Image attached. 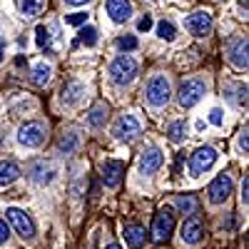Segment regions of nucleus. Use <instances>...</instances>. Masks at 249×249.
Returning a JSON list of instances; mask_svg holds the SVG:
<instances>
[{"label":"nucleus","mask_w":249,"mask_h":249,"mask_svg":"<svg viewBox=\"0 0 249 249\" xmlns=\"http://www.w3.org/2000/svg\"><path fill=\"white\" fill-rule=\"evenodd\" d=\"M105 249H122L120 244H110V247H105Z\"/></svg>","instance_id":"4c0bfd02"},{"label":"nucleus","mask_w":249,"mask_h":249,"mask_svg":"<svg viewBox=\"0 0 249 249\" xmlns=\"http://www.w3.org/2000/svg\"><path fill=\"white\" fill-rule=\"evenodd\" d=\"M157 35H160L162 40H167V43H170V40H175V35H177V28L170 23V20H162V23L157 25Z\"/></svg>","instance_id":"a878e982"},{"label":"nucleus","mask_w":249,"mask_h":249,"mask_svg":"<svg viewBox=\"0 0 249 249\" xmlns=\"http://www.w3.org/2000/svg\"><path fill=\"white\" fill-rule=\"evenodd\" d=\"M242 202H244V204L249 202V179H247V177L242 179Z\"/></svg>","instance_id":"f704fd0d"},{"label":"nucleus","mask_w":249,"mask_h":249,"mask_svg":"<svg viewBox=\"0 0 249 249\" xmlns=\"http://www.w3.org/2000/svg\"><path fill=\"white\" fill-rule=\"evenodd\" d=\"M144 95H147V102L152 107H164L172 97V88H170V80L164 75H155L150 82H147V90H144Z\"/></svg>","instance_id":"7ed1b4c3"},{"label":"nucleus","mask_w":249,"mask_h":249,"mask_svg":"<svg viewBox=\"0 0 249 249\" xmlns=\"http://www.w3.org/2000/svg\"><path fill=\"white\" fill-rule=\"evenodd\" d=\"M3 53H5V48H3V45H0V60H3Z\"/></svg>","instance_id":"58836bf2"},{"label":"nucleus","mask_w":249,"mask_h":249,"mask_svg":"<svg viewBox=\"0 0 249 249\" xmlns=\"http://www.w3.org/2000/svg\"><path fill=\"white\" fill-rule=\"evenodd\" d=\"M8 239H10V227L3 217H0V242H8Z\"/></svg>","instance_id":"2f4dec72"},{"label":"nucleus","mask_w":249,"mask_h":249,"mask_svg":"<svg viewBox=\"0 0 249 249\" xmlns=\"http://www.w3.org/2000/svg\"><path fill=\"white\" fill-rule=\"evenodd\" d=\"M117 48H120V50H135V48H137V37H135V35L120 37V40H117Z\"/></svg>","instance_id":"c85d7f7f"},{"label":"nucleus","mask_w":249,"mask_h":249,"mask_svg":"<svg viewBox=\"0 0 249 249\" xmlns=\"http://www.w3.org/2000/svg\"><path fill=\"white\" fill-rule=\"evenodd\" d=\"M150 28H152V18H150V15H142L140 23H137V30H140V33H147Z\"/></svg>","instance_id":"7c9ffc66"},{"label":"nucleus","mask_w":249,"mask_h":249,"mask_svg":"<svg viewBox=\"0 0 249 249\" xmlns=\"http://www.w3.org/2000/svg\"><path fill=\"white\" fill-rule=\"evenodd\" d=\"M164 164V155H162V150H157V147H152V150H147L142 155V160H140V170H142V175H155L160 167Z\"/></svg>","instance_id":"f3484780"},{"label":"nucleus","mask_w":249,"mask_h":249,"mask_svg":"<svg viewBox=\"0 0 249 249\" xmlns=\"http://www.w3.org/2000/svg\"><path fill=\"white\" fill-rule=\"evenodd\" d=\"M80 43L88 45V48H92V45L97 43V30H95L92 25H85V28L80 30Z\"/></svg>","instance_id":"bb28decb"},{"label":"nucleus","mask_w":249,"mask_h":249,"mask_svg":"<svg viewBox=\"0 0 249 249\" xmlns=\"http://www.w3.org/2000/svg\"><path fill=\"white\" fill-rule=\"evenodd\" d=\"M167 135H170V140H172V142H182V140H184V135H187V124H184V120L172 122V124H170V130H167Z\"/></svg>","instance_id":"b1692460"},{"label":"nucleus","mask_w":249,"mask_h":249,"mask_svg":"<svg viewBox=\"0 0 249 249\" xmlns=\"http://www.w3.org/2000/svg\"><path fill=\"white\" fill-rule=\"evenodd\" d=\"M140 130H142V124H140V120L135 115H122L112 124V135L117 140H132L135 135H140Z\"/></svg>","instance_id":"1a4fd4ad"},{"label":"nucleus","mask_w":249,"mask_h":249,"mask_svg":"<svg viewBox=\"0 0 249 249\" xmlns=\"http://www.w3.org/2000/svg\"><path fill=\"white\" fill-rule=\"evenodd\" d=\"M239 105H247V88H239Z\"/></svg>","instance_id":"e433bc0d"},{"label":"nucleus","mask_w":249,"mask_h":249,"mask_svg":"<svg viewBox=\"0 0 249 249\" xmlns=\"http://www.w3.org/2000/svg\"><path fill=\"white\" fill-rule=\"evenodd\" d=\"M239 147H242L244 152L249 150V132H247V130H242V132H239Z\"/></svg>","instance_id":"473e14b6"},{"label":"nucleus","mask_w":249,"mask_h":249,"mask_svg":"<svg viewBox=\"0 0 249 249\" xmlns=\"http://www.w3.org/2000/svg\"><path fill=\"white\" fill-rule=\"evenodd\" d=\"M88 20V13H72V15H65V23L68 25H85Z\"/></svg>","instance_id":"c756f323"},{"label":"nucleus","mask_w":249,"mask_h":249,"mask_svg":"<svg viewBox=\"0 0 249 249\" xmlns=\"http://www.w3.org/2000/svg\"><path fill=\"white\" fill-rule=\"evenodd\" d=\"M30 179L35 182V184H50L53 179H55V175H57V170H55V164H50V162H45V160H40V162H35L33 167H30Z\"/></svg>","instance_id":"2eb2a0df"},{"label":"nucleus","mask_w":249,"mask_h":249,"mask_svg":"<svg viewBox=\"0 0 249 249\" xmlns=\"http://www.w3.org/2000/svg\"><path fill=\"white\" fill-rule=\"evenodd\" d=\"M217 162V150L214 147H199L195 150V155L190 157V170L192 175H202Z\"/></svg>","instance_id":"6e6552de"},{"label":"nucleus","mask_w":249,"mask_h":249,"mask_svg":"<svg viewBox=\"0 0 249 249\" xmlns=\"http://www.w3.org/2000/svg\"><path fill=\"white\" fill-rule=\"evenodd\" d=\"M122 172H124V164H122L120 160H107L105 164H102V184L110 187V190L120 187V182H122Z\"/></svg>","instance_id":"ddd939ff"},{"label":"nucleus","mask_w":249,"mask_h":249,"mask_svg":"<svg viewBox=\"0 0 249 249\" xmlns=\"http://www.w3.org/2000/svg\"><path fill=\"white\" fill-rule=\"evenodd\" d=\"M222 120H224V117H222V110L214 107V110L210 112V122H212V124H222Z\"/></svg>","instance_id":"72a5a7b5"},{"label":"nucleus","mask_w":249,"mask_h":249,"mask_svg":"<svg viewBox=\"0 0 249 249\" xmlns=\"http://www.w3.org/2000/svg\"><path fill=\"white\" fill-rule=\"evenodd\" d=\"M45 8V0H20V10L25 18H37Z\"/></svg>","instance_id":"4be33fe9"},{"label":"nucleus","mask_w":249,"mask_h":249,"mask_svg":"<svg viewBox=\"0 0 249 249\" xmlns=\"http://www.w3.org/2000/svg\"><path fill=\"white\" fill-rule=\"evenodd\" d=\"M207 92V82L199 80V77H192V80H184L179 85V105L182 107H195L197 102L204 97Z\"/></svg>","instance_id":"20e7f679"},{"label":"nucleus","mask_w":249,"mask_h":249,"mask_svg":"<svg viewBox=\"0 0 249 249\" xmlns=\"http://www.w3.org/2000/svg\"><path fill=\"white\" fill-rule=\"evenodd\" d=\"M105 13L110 15L112 23L122 25L132 18V3L130 0H105Z\"/></svg>","instance_id":"9b49d317"},{"label":"nucleus","mask_w":249,"mask_h":249,"mask_svg":"<svg viewBox=\"0 0 249 249\" xmlns=\"http://www.w3.org/2000/svg\"><path fill=\"white\" fill-rule=\"evenodd\" d=\"M105 120H107V105L105 102H97V105L90 110V115H88V122H90V127H102Z\"/></svg>","instance_id":"aec40b11"},{"label":"nucleus","mask_w":249,"mask_h":249,"mask_svg":"<svg viewBox=\"0 0 249 249\" xmlns=\"http://www.w3.org/2000/svg\"><path fill=\"white\" fill-rule=\"evenodd\" d=\"M65 3H68V5H72V8H77V5H88L90 0H65Z\"/></svg>","instance_id":"c9c22d12"},{"label":"nucleus","mask_w":249,"mask_h":249,"mask_svg":"<svg viewBox=\"0 0 249 249\" xmlns=\"http://www.w3.org/2000/svg\"><path fill=\"white\" fill-rule=\"evenodd\" d=\"M227 57L234 68L244 70L247 68V37H232L227 43Z\"/></svg>","instance_id":"f8f14e48"},{"label":"nucleus","mask_w":249,"mask_h":249,"mask_svg":"<svg viewBox=\"0 0 249 249\" xmlns=\"http://www.w3.org/2000/svg\"><path fill=\"white\" fill-rule=\"evenodd\" d=\"M48 140V124L43 120H30L25 122L23 127L18 130V142L23 144V147H40Z\"/></svg>","instance_id":"f257e3e1"},{"label":"nucleus","mask_w":249,"mask_h":249,"mask_svg":"<svg viewBox=\"0 0 249 249\" xmlns=\"http://www.w3.org/2000/svg\"><path fill=\"white\" fill-rule=\"evenodd\" d=\"M35 43H37L40 48H48V43H50V30H48L45 25H37V28H35Z\"/></svg>","instance_id":"cd10ccee"},{"label":"nucleus","mask_w":249,"mask_h":249,"mask_svg":"<svg viewBox=\"0 0 249 249\" xmlns=\"http://www.w3.org/2000/svg\"><path fill=\"white\" fill-rule=\"evenodd\" d=\"M172 232H175V214H172V210H160L157 214H155V222H152V239L155 242H167L170 237H172Z\"/></svg>","instance_id":"39448f33"},{"label":"nucleus","mask_w":249,"mask_h":249,"mask_svg":"<svg viewBox=\"0 0 249 249\" xmlns=\"http://www.w3.org/2000/svg\"><path fill=\"white\" fill-rule=\"evenodd\" d=\"M207 195H210V202L212 204H222V202H227L230 199V195H232V177L230 175H217L214 179H212V184H210V190H207Z\"/></svg>","instance_id":"0eeeda50"},{"label":"nucleus","mask_w":249,"mask_h":249,"mask_svg":"<svg viewBox=\"0 0 249 249\" xmlns=\"http://www.w3.org/2000/svg\"><path fill=\"white\" fill-rule=\"evenodd\" d=\"M85 92H88V88L82 85V82H77V80H72V82H68L65 88H62V95H60V100H62V105L65 107H75L77 102L85 97Z\"/></svg>","instance_id":"dca6fc26"},{"label":"nucleus","mask_w":249,"mask_h":249,"mask_svg":"<svg viewBox=\"0 0 249 249\" xmlns=\"http://www.w3.org/2000/svg\"><path fill=\"white\" fill-rule=\"evenodd\" d=\"M137 60L130 57V55H120L112 60V65H110V77L112 82H117V85H130V82L137 77Z\"/></svg>","instance_id":"f03ea898"},{"label":"nucleus","mask_w":249,"mask_h":249,"mask_svg":"<svg viewBox=\"0 0 249 249\" xmlns=\"http://www.w3.org/2000/svg\"><path fill=\"white\" fill-rule=\"evenodd\" d=\"M124 242H127L132 249H140L147 242V230L142 224H127L124 227Z\"/></svg>","instance_id":"a211bd4d"},{"label":"nucleus","mask_w":249,"mask_h":249,"mask_svg":"<svg viewBox=\"0 0 249 249\" xmlns=\"http://www.w3.org/2000/svg\"><path fill=\"white\" fill-rule=\"evenodd\" d=\"M204 237V224L199 217H187L184 224H182V239L187 244H199Z\"/></svg>","instance_id":"4468645a"},{"label":"nucleus","mask_w":249,"mask_h":249,"mask_svg":"<svg viewBox=\"0 0 249 249\" xmlns=\"http://www.w3.org/2000/svg\"><path fill=\"white\" fill-rule=\"evenodd\" d=\"M175 204H177V210L184 212V214H195V210H197V199L195 197H177Z\"/></svg>","instance_id":"393cba45"},{"label":"nucleus","mask_w":249,"mask_h":249,"mask_svg":"<svg viewBox=\"0 0 249 249\" xmlns=\"http://www.w3.org/2000/svg\"><path fill=\"white\" fill-rule=\"evenodd\" d=\"M5 214H8L10 224L15 227L18 234L23 237V239H33L35 237V224H33V219H30V214L25 210H20V207H10Z\"/></svg>","instance_id":"423d86ee"},{"label":"nucleus","mask_w":249,"mask_h":249,"mask_svg":"<svg viewBox=\"0 0 249 249\" xmlns=\"http://www.w3.org/2000/svg\"><path fill=\"white\" fill-rule=\"evenodd\" d=\"M18 177H20V167H18V162H13V160H3V162H0V187L13 184Z\"/></svg>","instance_id":"6ab92c4d"},{"label":"nucleus","mask_w":249,"mask_h":249,"mask_svg":"<svg viewBox=\"0 0 249 249\" xmlns=\"http://www.w3.org/2000/svg\"><path fill=\"white\" fill-rule=\"evenodd\" d=\"M184 25H187V30H190L192 35L204 37V35H210V30H212V15L207 10H197V13H192L190 18L184 20Z\"/></svg>","instance_id":"9d476101"},{"label":"nucleus","mask_w":249,"mask_h":249,"mask_svg":"<svg viewBox=\"0 0 249 249\" xmlns=\"http://www.w3.org/2000/svg\"><path fill=\"white\" fill-rule=\"evenodd\" d=\"M50 72H53V68L50 65H45V62H37V65L33 68V82L35 85H45V82L50 80Z\"/></svg>","instance_id":"5701e85b"},{"label":"nucleus","mask_w":249,"mask_h":249,"mask_svg":"<svg viewBox=\"0 0 249 249\" xmlns=\"http://www.w3.org/2000/svg\"><path fill=\"white\" fill-rule=\"evenodd\" d=\"M57 147H60V152H65V155L75 152V150L80 147V135H77V132H68V135H62V137H60V142H57Z\"/></svg>","instance_id":"412c9836"}]
</instances>
